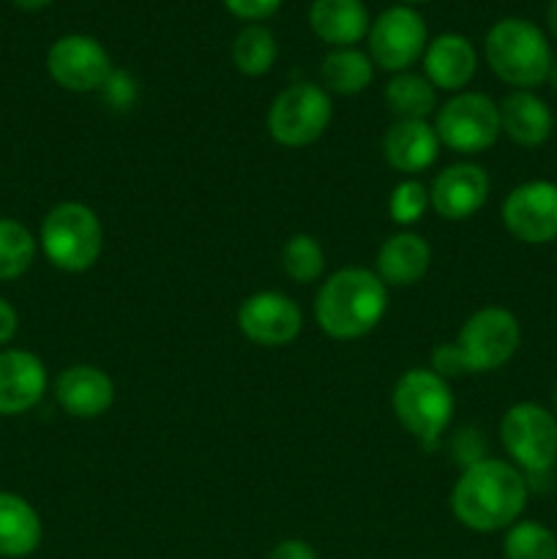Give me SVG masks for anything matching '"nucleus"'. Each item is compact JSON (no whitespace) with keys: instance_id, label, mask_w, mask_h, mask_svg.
I'll list each match as a JSON object with an SVG mask.
<instances>
[{"instance_id":"nucleus-1","label":"nucleus","mask_w":557,"mask_h":559,"mask_svg":"<svg viewBox=\"0 0 557 559\" xmlns=\"http://www.w3.org/2000/svg\"><path fill=\"white\" fill-rule=\"evenodd\" d=\"M530 486L519 467L502 459L470 464L451 491V511L473 533H497L519 522Z\"/></svg>"},{"instance_id":"nucleus-2","label":"nucleus","mask_w":557,"mask_h":559,"mask_svg":"<svg viewBox=\"0 0 557 559\" xmlns=\"http://www.w3.org/2000/svg\"><path fill=\"white\" fill-rule=\"evenodd\" d=\"M388 309V287L366 267H344L322 282L315 320L331 338L353 342L377 328Z\"/></svg>"},{"instance_id":"nucleus-3","label":"nucleus","mask_w":557,"mask_h":559,"mask_svg":"<svg viewBox=\"0 0 557 559\" xmlns=\"http://www.w3.org/2000/svg\"><path fill=\"white\" fill-rule=\"evenodd\" d=\"M484 52L489 69L517 91H530L546 82L555 60L544 31L519 16H506L489 27Z\"/></svg>"},{"instance_id":"nucleus-4","label":"nucleus","mask_w":557,"mask_h":559,"mask_svg":"<svg viewBox=\"0 0 557 559\" xmlns=\"http://www.w3.org/2000/svg\"><path fill=\"white\" fill-rule=\"evenodd\" d=\"M391 402L399 424L424 445V451H435L457 404L448 380L431 369H410L393 385Z\"/></svg>"},{"instance_id":"nucleus-5","label":"nucleus","mask_w":557,"mask_h":559,"mask_svg":"<svg viewBox=\"0 0 557 559\" xmlns=\"http://www.w3.org/2000/svg\"><path fill=\"white\" fill-rule=\"evenodd\" d=\"M38 243L55 267L82 273L102 257L104 227L93 207L82 202H60L44 216Z\"/></svg>"},{"instance_id":"nucleus-6","label":"nucleus","mask_w":557,"mask_h":559,"mask_svg":"<svg viewBox=\"0 0 557 559\" xmlns=\"http://www.w3.org/2000/svg\"><path fill=\"white\" fill-rule=\"evenodd\" d=\"M500 440L528 484L546 478L557 464V420L541 404H513L500 420Z\"/></svg>"},{"instance_id":"nucleus-7","label":"nucleus","mask_w":557,"mask_h":559,"mask_svg":"<svg viewBox=\"0 0 557 559\" xmlns=\"http://www.w3.org/2000/svg\"><path fill=\"white\" fill-rule=\"evenodd\" d=\"M457 353L462 358L464 374H486L506 366L522 344L519 320L502 306H486L467 317L459 331Z\"/></svg>"},{"instance_id":"nucleus-8","label":"nucleus","mask_w":557,"mask_h":559,"mask_svg":"<svg viewBox=\"0 0 557 559\" xmlns=\"http://www.w3.org/2000/svg\"><path fill=\"white\" fill-rule=\"evenodd\" d=\"M331 96L320 85L298 82L273 98L268 109V134L284 147H304L320 140L331 123Z\"/></svg>"},{"instance_id":"nucleus-9","label":"nucleus","mask_w":557,"mask_h":559,"mask_svg":"<svg viewBox=\"0 0 557 559\" xmlns=\"http://www.w3.org/2000/svg\"><path fill=\"white\" fill-rule=\"evenodd\" d=\"M435 131L440 145L462 156L484 153L502 134L500 107L486 93H459L440 107Z\"/></svg>"},{"instance_id":"nucleus-10","label":"nucleus","mask_w":557,"mask_h":559,"mask_svg":"<svg viewBox=\"0 0 557 559\" xmlns=\"http://www.w3.org/2000/svg\"><path fill=\"white\" fill-rule=\"evenodd\" d=\"M426 22L410 5H391L369 27V58L386 71H407L426 52Z\"/></svg>"},{"instance_id":"nucleus-11","label":"nucleus","mask_w":557,"mask_h":559,"mask_svg":"<svg viewBox=\"0 0 557 559\" xmlns=\"http://www.w3.org/2000/svg\"><path fill=\"white\" fill-rule=\"evenodd\" d=\"M47 71L63 91L93 93L112 76V60L93 36L69 33L49 47Z\"/></svg>"},{"instance_id":"nucleus-12","label":"nucleus","mask_w":557,"mask_h":559,"mask_svg":"<svg viewBox=\"0 0 557 559\" xmlns=\"http://www.w3.org/2000/svg\"><path fill=\"white\" fill-rule=\"evenodd\" d=\"M502 224L517 240L544 246L557 240V183L528 180L502 202Z\"/></svg>"},{"instance_id":"nucleus-13","label":"nucleus","mask_w":557,"mask_h":559,"mask_svg":"<svg viewBox=\"0 0 557 559\" xmlns=\"http://www.w3.org/2000/svg\"><path fill=\"white\" fill-rule=\"evenodd\" d=\"M238 328L257 347H284L295 342L304 328L298 304L284 293H254L240 304Z\"/></svg>"},{"instance_id":"nucleus-14","label":"nucleus","mask_w":557,"mask_h":559,"mask_svg":"<svg viewBox=\"0 0 557 559\" xmlns=\"http://www.w3.org/2000/svg\"><path fill=\"white\" fill-rule=\"evenodd\" d=\"M489 197V175L478 164H453L435 178L429 191L431 207L446 222H464L484 207Z\"/></svg>"},{"instance_id":"nucleus-15","label":"nucleus","mask_w":557,"mask_h":559,"mask_svg":"<svg viewBox=\"0 0 557 559\" xmlns=\"http://www.w3.org/2000/svg\"><path fill=\"white\" fill-rule=\"evenodd\" d=\"M47 393V366L27 349H0V415H22Z\"/></svg>"},{"instance_id":"nucleus-16","label":"nucleus","mask_w":557,"mask_h":559,"mask_svg":"<svg viewBox=\"0 0 557 559\" xmlns=\"http://www.w3.org/2000/svg\"><path fill=\"white\" fill-rule=\"evenodd\" d=\"M55 399L71 418L91 420L107 413L115 402V385L109 374L87 364L69 366L55 380Z\"/></svg>"},{"instance_id":"nucleus-17","label":"nucleus","mask_w":557,"mask_h":559,"mask_svg":"<svg viewBox=\"0 0 557 559\" xmlns=\"http://www.w3.org/2000/svg\"><path fill=\"white\" fill-rule=\"evenodd\" d=\"M382 156L396 173H424L440 156L435 126L426 120H396L382 136Z\"/></svg>"},{"instance_id":"nucleus-18","label":"nucleus","mask_w":557,"mask_h":559,"mask_svg":"<svg viewBox=\"0 0 557 559\" xmlns=\"http://www.w3.org/2000/svg\"><path fill=\"white\" fill-rule=\"evenodd\" d=\"M478 69L475 47L462 33H442L426 44L424 71L426 80L440 91H462Z\"/></svg>"},{"instance_id":"nucleus-19","label":"nucleus","mask_w":557,"mask_h":559,"mask_svg":"<svg viewBox=\"0 0 557 559\" xmlns=\"http://www.w3.org/2000/svg\"><path fill=\"white\" fill-rule=\"evenodd\" d=\"M500 129L517 145L538 147L552 136L555 118L533 91H513L500 102Z\"/></svg>"},{"instance_id":"nucleus-20","label":"nucleus","mask_w":557,"mask_h":559,"mask_svg":"<svg viewBox=\"0 0 557 559\" xmlns=\"http://www.w3.org/2000/svg\"><path fill=\"white\" fill-rule=\"evenodd\" d=\"M431 265V249L420 235H391L377 251V276L386 287H410L426 276Z\"/></svg>"},{"instance_id":"nucleus-21","label":"nucleus","mask_w":557,"mask_h":559,"mask_svg":"<svg viewBox=\"0 0 557 559\" xmlns=\"http://www.w3.org/2000/svg\"><path fill=\"white\" fill-rule=\"evenodd\" d=\"M311 31L317 38L336 47H355L369 36V11L360 0H315L309 9Z\"/></svg>"},{"instance_id":"nucleus-22","label":"nucleus","mask_w":557,"mask_h":559,"mask_svg":"<svg viewBox=\"0 0 557 559\" xmlns=\"http://www.w3.org/2000/svg\"><path fill=\"white\" fill-rule=\"evenodd\" d=\"M42 519L25 497L0 491V557H31L42 546Z\"/></svg>"},{"instance_id":"nucleus-23","label":"nucleus","mask_w":557,"mask_h":559,"mask_svg":"<svg viewBox=\"0 0 557 559\" xmlns=\"http://www.w3.org/2000/svg\"><path fill=\"white\" fill-rule=\"evenodd\" d=\"M322 82L331 93L355 96L364 91L375 76V63L366 52L355 47H336L322 58Z\"/></svg>"},{"instance_id":"nucleus-24","label":"nucleus","mask_w":557,"mask_h":559,"mask_svg":"<svg viewBox=\"0 0 557 559\" xmlns=\"http://www.w3.org/2000/svg\"><path fill=\"white\" fill-rule=\"evenodd\" d=\"M386 104L396 120H426L437 107L435 85L426 76L402 71L388 82Z\"/></svg>"},{"instance_id":"nucleus-25","label":"nucleus","mask_w":557,"mask_h":559,"mask_svg":"<svg viewBox=\"0 0 557 559\" xmlns=\"http://www.w3.org/2000/svg\"><path fill=\"white\" fill-rule=\"evenodd\" d=\"M273 60H276V38L268 27L251 25L240 27L238 36L233 38V63L240 74L246 76H262L271 71Z\"/></svg>"},{"instance_id":"nucleus-26","label":"nucleus","mask_w":557,"mask_h":559,"mask_svg":"<svg viewBox=\"0 0 557 559\" xmlns=\"http://www.w3.org/2000/svg\"><path fill=\"white\" fill-rule=\"evenodd\" d=\"M36 260V238L16 218L0 216V282L20 278Z\"/></svg>"},{"instance_id":"nucleus-27","label":"nucleus","mask_w":557,"mask_h":559,"mask_svg":"<svg viewBox=\"0 0 557 559\" xmlns=\"http://www.w3.org/2000/svg\"><path fill=\"white\" fill-rule=\"evenodd\" d=\"M506 559H557V535L541 522H517L502 540Z\"/></svg>"},{"instance_id":"nucleus-28","label":"nucleus","mask_w":557,"mask_h":559,"mask_svg":"<svg viewBox=\"0 0 557 559\" xmlns=\"http://www.w3.org/2000/svg\"><path fill=\"white\" fill-rule=\"evenodd\" d=\"M278 262H282V271L293 282L311 284L325 271V251H322V246L311 235L298 233L282 246V260Z\"/></svg>"},{"instance_id":"nucleus-29","label":"nucleus","mask_w":557,"mask_h":559,"mask_svg":"<svg viewBox=\"0 0 557 559\" xmlns=\"http://www.w3.org/2000/svg\"><path fill=\"white\" fill-rule=\"evenodd\" d=\"M429 189L418 180H402V183L393 189L391 200H388V211H391V218L402 227H410V224L420 222L424 213L429 211Z\"/></svg>"},{"instance_id":"nucleus-30","label":"nucleus","mask_w":557,"mask_h":559,"mask_svg":"<svg viewBox=\"0 0 557 559\" xmlns=\"http://www.w3.org/2000/svg\"><path fill=\"white\" fill-rule=\"evenodd\" d=\"M451 453L457 456V462L462 464L464 469L470 467V464L481 462V459H486V440L481 437V431L475 429H462L453 435L451 440Z\"/></svg>"},{"instance_id":"nucleus-31","label":"nucleus","mask_w":557,"mask_h":559,"mask_svg":"<svg viewBox=\"0 0 557 559\" xmlns=\"http://www.w3.org/2000/svg\"><path fill=\"white\" fill-rule=\"evenodd\" d=\"M282 3L284 0H224L229 14H235L238 20L246 22L265 20V16H271Z\"/></svg>"},{"instance_id":"nucleus-32","label":"nucleus","mask_w":557,"mask_h":559,"mask_svg":"<svg viewBox=\"0 0 557 559\" xmlns=\"http://www.w3.org/2000/svg\"><path fill=\"white\" fill-rule=\"evenodd\" d=\"M268 559H317V551L311 549L306 540H282L278 546H273V551L268 555Z\"/></svg>"},{"instance_id":"nucleus-33","label":"nucleus","mask_w":557,"mask_h":559,"mask_svg":"<svg viewBox=\"0 0 557 559\" xmlns=\"http://www.w3.org/2000/svg\"><path fill=\"white\" fill-rule=\"evenodd\" d=\"M16 328H20V314L9 300L0 298V347H5L16 336Z\"/></svg>"},{"instance_id":"nucleus-34","label":"nucleus","mask_w":557,"mask_h":559,"mask_svg":"<svg viewBox=\"0 0 557 559\" xmlns=\"http://www.w3.org/2000/svg\"><path fill=\"white\" fill-rule=\"evenodd\" d=\"M11 3L22 11H42V9H47L52 0H11Z\"/></svg>"},{"instance_id":"nucleus-35","label":"nucleus","mask_w":557,"mask_h":559,"mask_svg":"<svg viewBox=\"0 0 557 559\" xmlns=\"http://www.w3.org/2000/svg\"><path fill=\"white\" fill-rule=\"evenodd\" d=\"M546 25H549V33L557 38V0H552L549 11H546Z\"/></svg>"},{"instance_id":"nucleus-36","label":"nucleus","mask_w":557,"mask_h":559,"mask_svg":"<svg viewBox=\"0 0 557 559\" xmlns=\"http://www.w3.org/2000/svg\"><path fill=\"white\" fill-rule=\"evenodd\" d=\"M546 80L552 82V87H557V60H552V69H549V76Z\"/></svg>"},{"instance_id":"nucleus-37","label":"nucleus","mask_w":557,"mask_h":559,"mask_svg":"<svg viewBox=\"0 0 557 559\" xmlns=\"http://www.w3.org/2000/svg\"><path fill=\"white\" fill-rule=\"evenodd\" d=\"M404 3H426V0H404Z\"/></svg>"},{"instance_id":"nucleus-38","label":"nucleus","mask_w":557,"mask_h":559,"mask_svg":"<svg viewBox=\"0 0 557 559\" xmlns=\"http://www.w3.org/2000/svg\"><path fill=\"white\" fill-rule=\"evenodd\" d=\"M555 409H557V385H555Z\"/></svg>"}]
</instances>
